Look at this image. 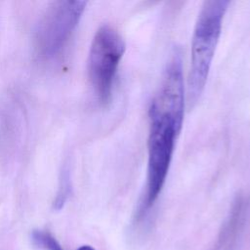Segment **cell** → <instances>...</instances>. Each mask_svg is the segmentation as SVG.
Returning a JSON list of instances; mask_svg holds the SVG:
<instances>
[{
    "instance_id": "obj_1",
    "label": "cell",
    "mask_w": 250,
    "mask_h": 250,
    "mask_svg": "<svg viewBox=\"0 0 250 250\" xmlns=\"http://www.w3.org/2000/svg\"><path fill=\"white\" fill-rule=\"evenodd\" d=\"M184 109V85L175 79L163 80L148 108L147 167L139 217L153 206L166 182L176 140L183 126Z\"/></svg>"
},
{
    "instance_id": "obj_2",
    "label": "cell",
    "mask_w": 250,
    "mask_h": 250,
    "mask_svg": "<svg viewBox=\"0 0 250 250\" xmlns=\"http://www.w3.org/2000/svg\"><path fill=\"white\" fill-rule=\"evenodd\" d=\"M229 5L226 0L205 1L199 11L191 38L190 67L188 78V105L200 98L222 32L223 21Z\"/></svg>"
},
{
    "instance_id": "obj_3",
    "label": "cell",
    "mask_w": 250,
    "mask_h": 250,
    "mask_svg": "<svg viewBox=\"0 0 250 250\" xmlns=\"http://www.w3.org/2000/svg\"><path fill=\"white\" fill-rule=\"evenodd\" d=\"M125 50L124 39L112 26L104 24L96 31L88 56V77L102 105H106L111 99L114 79Z\"/></svg>"
},
{
    "instance_id": "obj_4",
    "label": "cell",
    "mask_w": 250,
    "mask_h": 250,
    "mask_svg": "<svg viewBox=\"0 0 250 250\" xmlns=\"http://www.w3.org/2000/svg\"><path fill=\"white\" fill-rule=\"evenodd\" d=\"M85 1H57L42 16L35 31L38 55L45 60L54 59L67 44L86 6Z\"/></svg>"
},
{
    "instance_id": "obj_5",
    "label": "cell",
    "mask_w": 250,
    "mask_h": 250,
    "mask_svg": "<svg viewBox=\"0 0 250 250\" xmlns=\"http://www.w3.org/2000/svg\"><path fill=\"white\" fill-rule=\"evenodd\" d=\"M32 239L39 247L46 250H63L57 239L49 232L43 230H34L32 232Z\"/></svg>"
},
{
    "instance_id": "obj_6",
    "label": "cell",
    "mask_w": 250,
    "mask_h": 250,
    "mask_svg": "<svg viewBox=\"0 0 250 250\" xmlns=\"http://www.w3.org/2000/svg\"><path fill=\"white\" fill-rule=\"evenodd\" d=\"M62 186L59 189V192H58V195L56 197V200H55V203H54V206L56 209H61L67 197H68V194H69V191H70V184H69V176H68V173L67 172H64L62 174Z\"/></svg>"
},
{
    "instance_id": "obj_7",
    "label": "cell",
    "mask_w": 250,
    "mask_h": 250,
    "mask_svg": "<svg viewBox=\"0 0 250 250\" xmlns=\"http://www.w3.org/2000/svg\"><path fill=\"white\" fill-rule=\"evenodd\" d=\"M77 250H95V249L90 245H83V246L79 247Z\"/></svg>"
}]
</instances>
